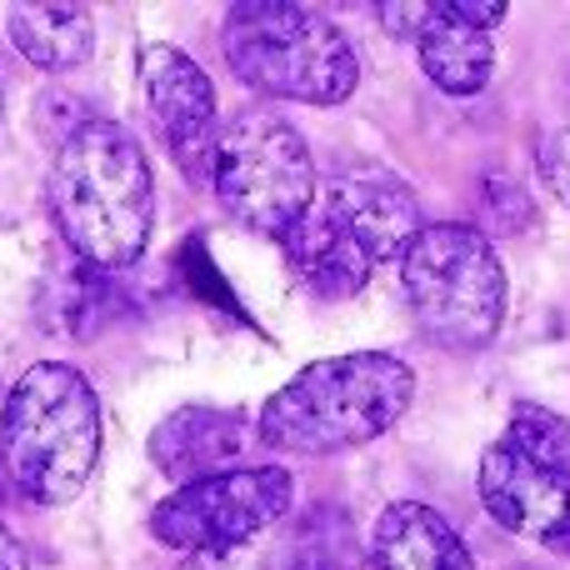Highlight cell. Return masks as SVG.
Wrapping results in <instances>:
<instances>
[{
	"mask_svg": "<svg viewBox=\"0 0 570 570\" xmlns=\"http://www.w3.org/2000/svg\"><path fill=\"white\" fill-rule=\"evenodd\" d=\"M230 70L250 90L301 106H341L355 90V50L325 16L291 0H246L226 10L220 30Z\"/></svg>",
	"mask_w": 570,
	"mask_h": 570,
	"instance_id": "obj_4",
	"label": "cell"
},
{
	"mask_svg": "<svg viewBox=\"0 0 570 570\" xmlns=\"http://www.w3.org/2000/svg\"><path fill=\"white\" fill-rule=\"evenodd\" d=\"M415 401V371L385 351L331 355L295 371L261 411V441L285 455H335L385 435Z\"/></svg>",
	"mask_w": 570,
	"mask_h": 570,
	"instance_id": "obj_2",
	"label": "cell"
},
{
	"mask_svg": "<svg viewBox=\"0 0 570 570\" xmlns=\"http://www.w3.org/2000/svg\"><path fill=\"white\" fill-rule=\"evenodd\" d=\"M0 570H30V561H26V546L16 541V535L0 525Z\"/></svg>",
	"mask_w": 570,
	"mask_h": 570,
	"instance_id": "obj_21",
	"label": "cell"
},
{
	"mask_svg": "<svg viewBox=\"0 0 570 570\" xmlns=\"http://www.w3.org/2000/svg\"><path fill=\"white\" fill-rule=\"evenodd\" d=\"M281 250L295 276L311 285L315 295H325V301L361 295L375 271V261L355 246V236L331 216V206H325L321 196H315L311 206H305V216L281 236Z\"/></svg>",
	"mask_w": 570,
	"mask_h": 570,
	"instance_id": "obj_12",
	"label": "cell"
},
{
	"mask_svg": "<svg viewBox=\"0 0 570 570\" xmlns=\"http://www.w3.org/2000/svg\"><path fill=\"white\" fill-rule=\"evenodd\" d=\"M6 491H10V475H6V461H0V501H6Z\"/></svg>",
	"mask_w": 570,
	"mask_h": 570,
	"instance_id": "obj_23",
	"label": "cell"
},
{
	"mask_svg": "<svg viewBox=\"0 0 570 570\" xmlns=\"http://www.w3.org/2000/svg\"><path fill=\"white\" fill-rule=\"evenodd\" d=\"M481 501L511 535L570 556V475L546 471L501 441L481 455Z\"/></svg>",
	"mask_w": 570,
	"mask_h": 570,
	"instance_id": "obj_8",
	"label": "cell"
},
{
	"mask_svg": "<svg viewBox=\"0 0 570 570\" xmlns=\"http://www.w3.org/2000/svg\"><path fill=\"white\" fill-rule=\"evenodd\" d=\"M455 20H465V26L475 30H491L505 20V0H455V6H445Z\"/></svg>",
	"mask_w": 570,
	"mask_h": 570,
	"instance_id": "obj_19",
	"label": "cell"
},
{
	"mask_svg": "<svg viewBox=\"0 0 570 570\" xmlns=\"http://www.w3.org/2000/svg\"><path fill=\"white\" fill-rule=\"evenodd\" d=\"M415 56H421V70L445 96H475L495 70L491 30L465 26V20H455L445 6H431L421 36H415Z\"/></svg>",
	"mask_w": 570,
	"mask_h": 570,
	"instance_id": "obj_14",
	"label": "cell"
},
{
	"mask_svg": "<svg viewBox=\"0 0 570 570\" xmlns=\"http://www.w3.org/2000/svg\"><path fill=\"white\" fill-rule=\"evenodd\" d=\"M176 570H266V566L246 551H200V556H186Z\"/></svg>",
	"mask_w": 570,
	"mask_h": 570,
	"instance_id": "obj_18",
	"label": "cell"
},
{
	"mask_svg": "<svg viewBox=\"0 0 570 570\" xmlns=\"http://www.w3.org/2000/svg\"><path fill=\"white\" fill-rule=\"evenodd\" d=\"M425 16H431V6H381L385 30H391V36H401V40H415V36H421Z\"/></svg>",
	"mask_w": 570,
	"mask_h": 570,
	"instance_id": "obj_20",
	"label": "cell"
},
{
	"mask_svg": "<svg viewBox=\"0 0 570 570\" xmlns=\"http://www.w3.org/2000/svg\"><path fill=\"white\" fill-rule=\"evenodd\" d=\"M0 461L10 491L36 505H66L100 461V405L76 365L40 361L0 405Z\"/></svg>",
	"mask_w": 570,
	"mask_h": 570,
	"instance_id": "obj_3",
	"label": "cell"
},
{
	"mask_svg": "<svg viewBox=\"0 0 570 570\" xmlns=\"http://www.w3.org/2000/svg\"><path fill=\"white\" fill-rule=\"evenodd\" d=\"M401 291L425 341L481 351L505 321V266L471 226H421L401 250Z\"/></svg>",
	"mask_w": 570,
	"mask_h": 570,
	"instance_id": "obj_5",
	"label": "cell"
},
{
	"mask_svg": "<svg viewBox=\"0 0 570 570\" xmlns=\"http://www.w3.org/2000/svg\"><path fill=\"white\" fill-rule=\"evenodd\" d=\"M371 561L375 570H475L455 525L415 501H395L381 511L371 535Z\"/></svg>",
	"mask_w": 570,
	"mask_h": 570,
	"instance_id": "obj_13",
	"label": "cell"
},
{
	"mask_svg": "<svg viewBox=\"0 0 570 570\" xmlns=\"http://www.w3.org/2000/svg\"><path fill=\"white\" fill-rule=\"evenodd\" d=\"M246 451V421L236 411H216V405H186V411L166 415L150 435V461L160 475L180 485L226 475V465Z\"/></svg>",
	"mask_w": 570,
	"mask_h": 570,
	"instance_id": "obj_11",
	"label": "cell"
},
{
	"mask_svg": "<svg viewBox=\"0 0 570 570\" xmlns=\"http://www.w3.org/2000/svg\"><path fill=\"white\" fill-rule=\"evenodd\" d=\"M315 196L331 206V216L355 236V246L381 266V261H401V250L421 230V206L415 196L385 170H351L335 176L331 186H315Z\"/></svg>",
	"mask_w": 570,
	"mask_h": 570,
	"instance_id": "obj_10",
	"label": "cell"
},
{
	"mask_svg": "<svg viewBox=\"0 0 570 570\" xmlns=\"http://www.w3.org/2000/svg\"><path fill=\"white\" fill-rule=\"evenodd\" d=\"M541 176H546V186L556 190V200L570 206V130H556L541 146Z\"/></svg>",
	"mask_w": 570,
	"mask_h": 570,
	"instance_id": "obj_17",
	"label": "cell"
},
{
	"mask_svg": "<svg viewBox=\"0 0 570 570\" xmlns=\"http://www.w3.org/2000/svg\"><path fill=\"white\" fill-rule=\"evenodd\" d=\"M50 210L86 266H136L156 230V180L136 136L116 120H86L70 130L50 170Z\"/></svg>",
	"mask_w": 570,
	"mask_h": 570,
	"instance_id": "obj_1",
	"label": "cell"
},
{
	"mask_svg": "<svg viewBox=\"0 0 570 570\" xmlns=\"http://www.w3.org/2000/svg\"><path fill=\"white\" fill-rule=\"evenodd\" d=\"M140 96L156 120L170 156L206 160L216 146V86L210 76L176 46H146L140 50Z\"/></svg>",
	"mask_w": 570,
	"mask_h": 570,
	"instance_id": "obj_9",
	"label": "cell"
},
{
	"mask_svg": "<svg viewBox=\"0 0 570 570\" xmlns=\"http://www.w3.org/2000/svg\"><path fill=\"white\" fill-rule=\"evenodd\" d=\"M6 26L16 50L40 70H76L96 50V26L86 6H20L6 10Z\"/></svg>",
	"mask_w": 570,
	"mask_h": 570,
	"instance_id": "obj_15",
	"label": "cell"
},
{
	"mask_svg": "<svg viewBox=\"0 0 570 570\" xmlns=\"http://www.w3.org/2000/svg\"><path fill=\"white\" fill-rule=\"evenodd\" d=\"M206 176L230 220L261 236H285L315 200V160L301 130L271 110L226 120L206 156Z\"/></svg>",
	"mask_w": 570,
	"mask_h": 570,
	"instance_id": "obj_6",
	"label": "cell"
},
{
	"mask_svg": "<svg viewBox=\"0 0 570 570\" xmlns=\"http://www.w3.org/2000/svg\"><path fill=\"white\" fill-rule=\"evenodd\" d=\"M291 570H345V566L331 561V556H315V551H311V556H301V561H295Z\"/></svg>",
	"mask_w": 570,
	"mask_h": 570,
	"instance_id": "obj_22",
	"label": "cell"
},
{
	"mask_svg": "<svg viewBox=\"0 0 570 570\" xmlns=\"http://www.w3.org/2000/svg\"><path fill=\"white\" fill-rule=\"evenodd\" d=\"M295 501V481L281 465H246L210 481L180 485L176 495L156 505L150 531L160 546H176L186 556L200 551H240L266 525H276Z\"/></svg>",
	"mask_w": 570,
	"mask_h": 570,
	"instance_id": "obj_7",
	"label": "cell"
},
{
	"mask_svg": "<svg viewBox=\"0 0 570 570\" xmlns=\"http://www.w3.org/2000/svg\"><path fill=\"white\" fill-rule=\"evenodd\" d=\"M511 451H521L525 461L546 465V471L570 475V421L546 405H515L511 411V435H505Z\"/></svg>",
	"mask_w": 570,
	"mask_h": 570,
	"instance_id": "obj_16",
	"label": "cell"
}]
</instances>
